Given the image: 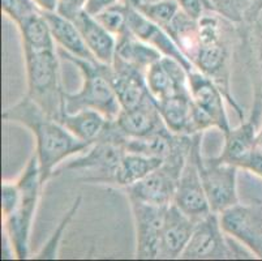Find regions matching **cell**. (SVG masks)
<instances>
[{
	"label": "cell",
	"instance_id": "2",
	"mask_svg": "<svg viewBox=\"0 0 262 261\" xmlns=\"http://www.w3.org/2000/svg\"><path fill=\"white\" fill-rule=\"evenodd\" d=\"M16 182L21 192L20 204L15 212L3 219V225L16 258L25 260L29 257L30 233L42 187L45 186L40 174L39 161L35 153L30 157Z\"/></svg>",
	"mask_w": 262,
	"mask_h": 261
},
{
	"label": "cell",
	"instance_id": "14",
	"mask_svg": "<svg viewBox=\"0 0 262 261\" xmlns=\"http://www.w3.org/2000/svg\"><path fill=\"white\" fill-rule=\"evenodd\" d=\"M128 30L137 38L158 50L163 56L172 57L178 61L187 69L188 73L192 72L193 69H196L189 62V59L183 54L180 47L176 45V42L168 34L166 29L149 20L145 14H142L139 9H136L132 6L129 7V13H128Z\"/></svg>",
	"mask_w": 262,
	"mask_h": 261
},
{
	"label": "cell",
	"instance_id": "11",
	"mask_svg": "<svg viewBox=\"0 0 262 261\" xmlns=\"http://www.w3.org/2000/svg\"><path fill=\"white\" fill-rule=\"evenodd\" d=\"M125 152L127 149L123 143L108 136H102L89 149L85 150L84 154L67 164L64 169L89 170L94 174L98 172V176L92 182L114 183L115 172Z\"/></svg>",
	"mask_w": 262,
	"mask_h": 261
},
{
	"label": "cell",
	"instance_id": "33",
	"mask_svg": "<svg viewBox=\"0 0 262 261\" xmlns=\"http://www.w3.org/2000/svg\"><path fill=\"white\" fill-rule=\"evenodd\" d=\"M88 0H58V9L60 14L68 18H72L76 13L85 9Z\"/></svg>",
	"mask_w": 262,
	"mask_h": 261
},
{
	"label": "cell",
	"instance_id": "3",
	"mask_svg": "<svg viewBox=\"0 0 262 261\" xmlns=\"http://www.w3.org/2000/svg\"><path fill=\"white\" fill-rule=\"evenodd\" d=\"M23 50L28 80L26 95L59 121L64 112L66 92L60 86L59 61L55 49Z\"/></svg>",
	"mask_w": 262,
	"mask_h": 261
},
{
	"label": "cell",
	"instance_id": "20",
	"mask_svg": "<svg viewBox=\"0 0 262 261\" xmlns=\"http://www.w3.org/2000/svg\"><path fill=\"white\" fill-rule=\"evenodd\" d=\"M43 14L49 23L55 43H58L67 54L84 59V61L93 62V63L98 62L92 54L89 47L86 46L80 30L72 20L56 11L43 12Z\"/></svg>",
	"mask_w": 262,
	"mask_h": 261
},
{
	"label": "cell",
	"instance_id": "27",
	"mask_svg": "<svg viewBox=\"0 0 262 261\" xmlns=\"http://www.w3.org/2000/svg\"><path fill=\"white\" fill-rule=\"evenodd\" d=\"M136 9H139L149 20L166 29L180 12V6L178 0H159L154 3L144 4Z\"/></svg>",
	"mask_w": 262,
	"mask_h": 261
},
{
	"label": "cell",
	"instance_id": "24",
	"mask_svg": "<svg viewBox=\"0 0 262 261\" xmlns=\"http://www.w3.org/2000/svg\"><path fill=\"white\" fill-rule=\"evenodd\" d=\"M162 164L163 161L159 158L149 157L140 153L125 152L115 172L113 184L125 188L132 187L133 184L146 178L150 172L158 169Z\"/></svg>",
	"mask_w": 262,
	"mask_h": 261
},
{
	"label": "cell",
	"instance_id": "17",
	"mask_svg": "<svg viewBox=\"0 0 262 261\" xmlns=\"http://www.w3.org/2000/svg\"><path fill=\"white\" fill-rule=\"evenodd\" d=\"M196 224L194 219L182 212L175 204H171L166 210L162 229L159 258H180L189 243Z\"/></svg>",
	"mask_w": 262,
	"mask_h": 261
},
{
	"label": "cell",
	"instance_id": "5",
	"mask_svg": "<svg viewBox=\"0 0 262 261\" xmlns=\"http://www.w3.org/2000/svg\"><path fill=\"white\" fill-rule=\"evenodd\" d=\"M196 158L211 212L221 214L240 203L237 196L239 167L221 161L218 157L211 159L204 158L201 155V143L196 148Z\"/></svg>",
	"mask_w": 262,
	"mask_h": 261
},
{
	"label": "cell",
	"instance_id": "7",
	"mask_svg": "<svg viewBox=\"0 0 262 261\" xmlns=\"http://www.w3.org/2000/svg\"><path fill=\"white\" fill-rule=\"evenodd\" d=\"M223 231L243 244L254 257L262 258V203L240 204L219 214Z\"/></svg>",
	"mask_w": 262,
	"mask_h": 261
},
{
	"label": "cell",
	"instance_id": "8",
	"mask_svg": "<svg viewBox=\"0 0 262 261\" xmlns=\"http://www.w3.org/2000/svg\"><path fill=\"white\" fill-rule=\"evenodd\" d=\"M201 136L202 133L194 136V143L182 170L173 198V204L196 222L211 213L196 158V148L201 143Z\"/></svg>",
	"mask_w": 262,
	"mask_h": 261
},
{
	"label": "cell",
	"instance_id": "28",
	"mask_svg": "<svg viewBox=\"0 0 262 261\" xmlns=\"http://www.w3.org/2000/svg\"><path fill=\"white\" fill-rule=\"evenodd\" d=\"M80 204H81V197H78L77 200L73 203L72 208L68 210V213H67L66 215H64V218L61 219V222L59 224L58 229L55 230L54 234L51 235V238H50L49 242H47V243L43 246L42 251H40L38 255L34 256L35 258H56L58 257L56 255H58L59 243H60L61 239H63L64 230L67 229V226H68V224L71 222V219L73 218V215L76 214L77 209L80 208Z\"/></svg>",
	"mask_w": 262,
	"mask_h": 261
},
{
	"label": "cell",
	"instance_id": "36",
	"mask_svg": "<svg viewBox=\"0 0 262 261\" xmlns=\"http://www.w3.org/2000/svg\"><path fill=\"white\" fill-rule=\"evenodd\" d=\"M125 2H128V3L132 7H135V8H139V7L144 6V4L154 3V2H159V0H125Z\"/></svg>",
	"mask_w": 262,
	"mask_h": 261
},
{
	"label": "cell",
	"instance_id": "15",
	"mask_svg": "<svg viewBox=\"0 0 262 261\" xmlns=\"http://www.w3.org/2000/svg\"><path fill=\"white\" fill-rule=\"evenodd\" d=\"M145 77L150 94L157 102L189 93L187 69L172 57L162 56L147 68Z\"/></svg>",
	"mask_w": 262,
	"mask_h": 261
},
{
	"label": "cell",
	"instance_id": "26",
	"mask_svg": "<svg viewBox=\"0 0 262 261\" xmlns=\"http://www.w3.org/2000/svg\"><path fill=\"white\" fill-rule=\"evenodd\" d=\"M130 4L125 0H120L113 6L102 9L97 14L95 18L116 38L125 34L128 32V13H129Z\"/></svg>",
	"mask_w": 262,
	"mask_h": 261
},
{
	"label": "cell",
	"instance_id": "23",
	"mask_svg": "<svg viewBox=\"0 0 262 261\" xmlns=\"http://www.w3.org/2000/svg\"><path fill=\"white\" fill-rule=\"evenodd\" d=\"M162 56L163 55L158 50L136 37L129 30L125 34L118 37L115 57L145 72V73H146L147 68L157 61H159Z\"/></svg>",
	"mask_w": 262,
	"mask_h": 261
},
{
	"label": "cell",
	"instance_id": "22",
	"mask_svg": "<svg viewBox=\"0 0 262 261\" xmlns=\"http://www.w3.org/2000/svg\"><path fill=\"white\" fill-rule=\"evenodd\" d=\"M59 121L72 135L86 143H95L102 137L110 126V119L93 109L76 112H63Z\"/></svg>",
	"mask_w": 262,
	"mask_h": 261
},
{
	"label": "cell",
	"instance_id": "12",
	"mask_svg": "<svg viewBox=\"0 0 262 261\" xmlns=\"http://www.w3.org/2000/svg\"><path fill=\"white\" fill-rule=\"evenodd\" d=\"M104 72L121 109H130L153 98L147 88L145 72L124 63L118 57H114L113 64H104Z\"/></svg>",
	"mask_w": 262,
	"mask_h": 261
},
{
	"label": "cell",
	"instance_id": "31",
	"mask_svg": "<svg viewBox=\"0 0 262 261\" xmlns=\"http://www.w3.org/2000/svg\"><path fill=\"white\" fill-rule=\"evenodd\" d=\"M180 9L194 20H200L205 13L213 11L209 0H178Z\"/></svg>",
	"mask_w": 262,
	"mask_h": 261
},
{
	"label": "cell",
	"instance_id": "4",
	"mask_svg": "<svg viewBox=\"0 0 262 261\" xmlns=\"http://www.w3.org/2000/svg\"><path fill=\"white\" fill-rule=\"evenodd\" d=\"M66 57L78 68L82 76V85L78 92L64 94V112L93 109L102 112L110 121H115L120 114L121 106L107 78L104 64L84 61L67 52Z\"/></svg>",
	"mask_w": 262,
	"mask_h": 261
},
{
	"label": "cell",
	"instance_id": "37",
	"mask_svg": "<svg viewBox=\"0 0 262 261\" xmlns=\"http://www.w3.org/2000/svg\"><path fill=\"white\" fill-rule=\"evenodd\" d=\"M259 37H261V42H262V9H261V14H259Z\"/></svg>",
	"mask_w": 262,
	"mask_h": 261
},
{
	"label": "cell",
	"instance_id": "9",
	"mask_svg": "<svg viewBox=\"0 0 262 261\" xmlns=\"http://www.w3.org/2000/svg\"><path fill=\"white\" fill-rule=\"evenodd\" d=\"M227 234L223 231L219 221V214L211 212L194 226L190 240L180 258L185 260H225L236 257L235 252L226 239Z\"/></svg>",
	"mask_w": 262,
	"mask_h": 261
},
{
	"label": "cell",
	"instance_id": "6",
	"mask_svg": "<svg viewBox=\"0 0 262 261\" xmlns=\"http://www.w3.org/2000/svg\"><path fill=\"white\" fill-rule=\"evenodd\" d=\"M189 153L190 150L173 155L150 172L146 178L128 187V198H136L158 207H170L173 204L179 178Z\"/></svg>",
	"mask_w": 262,
	"mask_h": 261
},
{
	"label": "cell",
	"instance_id": "29",
	"mask_svg": "<svg viewBox=\"0 0 262 261\" xmlns=\"http://www.w3.org/2000/svg\"><path fill=\"white\" fill-rule=\"evenodd\" d=\"M2 11L17 25L25 17L42 9L33 0H2Z\"/></svg>",
	"mask_w": 262,
	"mask_h": 261
},
{
	"label": "cell",
	"instance_id": "10",
	"mask_svg": "<svg viewBox=\"0 0 262 261\" xmlns=\"http://www.w3.org/2000/svg\"><path fill=\"white\" fill-rule=\"evenodd\" d=\"M136 229V257L159 258L161 236L168 207L129 198Z\"/></svg>",
	"mask_w": 262,
	"mask_h": 261
},
{
	"label": "cell",
	"instance_id": "13",
	"mask_svg": "<svg viewBox=\"0 0 262 261\" xmlns=\"http://www.w3.org/2000/svg\"><path fill=\"white\" fill-rule=\"evenodd\" d=\"M188 84L194 105L213 122L215 128L221 129L223 135L227 133L231 126L225 109L226 97L221 88L197 69L188 73Z\"/></svg>",
	"mask_w": 262,
	"mask_h": 261
},
{
	"label": "cell",
	"instance_id": "16",
	"mask_svg": "<svg viewBox=\"0 0 262 261\" xmlns=\"http://www.w3.org/2000/svg\"><path fill=\"white\" fill-rule=\"evenodd\" d=\"M113 126L124 138H142L163 128V119L159 112L158 104L154 98H149L142 104L130 109H121Z\"/></svg>",
	"mask_w": 262,
	"mask_h": 261
},
{
	"label": "cell",
	"instance_id": "35",
	"mask_svg": "<svg viewBox=\"0 0 262 261\" xmlns=\"http://www.w3.org/2000/svg\"><path fill=\"white\" fill-rule=\"evenodd\" d=\"M43 12H54L58 9V0H33Z\"/></svg>",
	"mask_w": 262,
	"mask_h": 261
},
{
	"label": "cell",
	"instance_id": "18",
	"mask_svg": "<svg viewBox=\"0 0 262 261\" xmlns=\"http://www.w3.org/2000/svg\"><path fill=\"white\" fill-rule=\"evenodd\" d=\"M73 23L80 30L86 46L94 55V57L102 64H113L116 52L118 38L110 33L94 14L82 9L76 13L72 18Z\"/></svg>",
	"mask_w": 262,
	"mask_h": 261
},
{
	"label": "cell",
	"instance_id": "25",
	"mask_svg": "<svg viewBox=\"0 0 262 261\" xmlns=\"http://www.w3.org/2000/svg\"><path fill=\"white\" fill-rule=\"evenodd\" d=\"M17 28L23 41V49H55V41L43 11H38L25 17L17 24Z\"/></svg>",
	"mask_w": 262,
	"mask_h": 261
},
{
	"label": "cell",
	"instance_id": "34",
	"mask_svg": "<svg viewBox=\"0 0 262 261\" xmlns=\"http://www.w3.org/2000/svg\"><path fill=\"white\" fill-rule=\"evenodd\" d=\"M118 2H120V0H88L85 9H86L89 13L97 14L98 12H101L102 9L113 6V4L118 3Z\"/></svg>",
	"mask_w": 262,
	"mask_h": 261
},
{
	"label": "cell",
	"instance_id": "21",
	"mask_svg": "<svg viewBox=\"0 0 262 261\" xmlns=\"http://www.w3.org/2000/svg\"><path fill=\"white\" fill-rule=\"evenodd\" d=\"M157 104L162 119L171 132L180 136L199 135L194 127V104L190 93L172 95Z\"/></svg>",
	"mask_w": 262,
	"mask_h": 261
},
{
	"label": "cell",
	"instance_id": "19",
	"mask_svg": "<svg viewBox=\"0 0 262 261\" xmlns=\"http://www.w3.org/2000/svg\"><path fill=\"white\" fill-rule=\"evenodd\" d=\"M262 112V107L256 109L253 116L248 121H242V123L235 128H231L225 133V145L222 153L218 155L221 161L235 165L242 169L245 159L251 150L253 149L257 137V119Z\"/></svg>",
	"mask_w": 262,
	"mask_h": 261
},
{
	"label": "cell",
	"instance_id": "30",
	"mask_svg": "<svg viewBox=\"0 0 262 261\" xmlns=\"http://www.w3.org/2000/svg\"><path fill=\"white\" fill-rule=\"evenodd\" d=\"M21 200V192L17 182L4 180L2 183V217L7 218L17 209Z\"/></svg>",
	"mask_w": 262,
	"mask_h": 261
},
{
	"label": "cell",
	"instance_id": "1",
	"mask_svg": "<svg viewBox=\"0 0 262 261\" xmlns=\"http://www.w3.org/2000/svg\"><path fill=\"white\" fill-rule=\"evenodd\" d=\"M2 116L4 121L26 127L34 135L35 154L39 161L43 183L54 175L55 170L67 158L84 153L94 144L82 141L72 135L60 121L47 114L28 95L4 110Z\"/></svg>",
	"mask_w": 262,
	"mask_h": 261
},
{
	"label": "cell",
	"instance_id": "32",
	"mask_svg": "<svg viewBox=\"0 0 262 261\" xmlns=\"http://www.w3.org/2000/svg\"><path fill=\"white\" fill-rule=\"evenodd\" d=\"M242 169L253 172L254 175L259 176V178L262 179V147L261 145L254 143L253 149L251 150L248 158L245 159Z\"/></svg>",
	"mask_w": 262,
	"mask_h": 261
}]
</instances>
